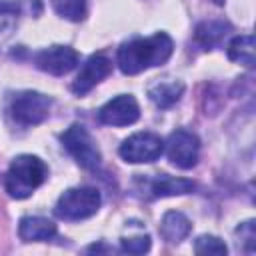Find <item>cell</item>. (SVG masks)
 <instances>
[{
  "label": "cell",
  "mask_w": 256,
  "mask_h": 256,
  "mask_svg": "<svg viewBox=\"0 0 256 256\" xmlns=\"http://www.w3.org/2000/svg\"><path fill=\"white\" fill-rule=\"evenodd\" d=\"M100 192L92 186H78L66 190L56 202V216L62 220H84L98 212L100 208Z\"/></svg>",
  "instance_id": "3957f363"
},
{
  "label": "cell",
  "mask_w": 256,
  "mask_h": 256,
  "mask_svg": "<svg viewBox=\"0 0 256 256\" xmlns=\"http://www.w3.org/2000/svg\"><path fill=\"white\" fill-rule=\"evenodd\" d=\"M166 154H168V160L176 168L190 170L198 162V156H200V140H198L196 134H192L188 130H176L166 140Z\"/></svg>",
  "instance_id": "52a82bcc"
},
{
  "label": "cell",
  "mask_w": 256,
  "mask_h": 256,
  "mask_svg": "<svg viewBox=\"0 0 256 256\" xmlns=\"http://www.w3.org/2000/svg\"><path fill=\"white\" fill-rule=\"evenodd\" d=\"M50 106H52V100L46 94L26 90L12 98L10 114L22 126H36L48 118Z\"/></svg>",
  "instance_id": "5b68a950"
},
{
  "label": "cell",
  "mask_w": 256,
  "mask_h": 256,
  "mask_svg": "<svg viewBox=\"0 0 256 256\" xmlns=\"http://www.w3.org/2000/svg\"><path fill=\"white\" fill-rule=\"evenodd\" d=\"M144 188L152 198L164 196H182L194 190V182L188 178H174L168 174H160L154 178H144Z\"/></svg>",
  "instance_id": "8fae6325"
},
{
  "label": "cell",
  "mask_w": 256,
  "mask_h": 256,
  "mask_svg": "<svg viewBox=\"0 0 256 256\" xmlns=\"http://www.w3.org/2000/svg\"><path fill=\"white\" fill-rule=\"evenodd\" d=\"M46 176H48V166L44 164V160L32 154H20L10 162L6 170L4 188L10 198L24 200L38 186L44 184Z\"/></svg>",
  "instance_id": "7a4b0ae2"
},
{
  "label": "cell",
  "mask_w": 256,
  "mask_h": 256,
  "mask_svg": "<svg viewBox=\"0 0 256 256\" xmlns=\"http://www.w3.org/2000/svg\"><path fill=\"white\" fill-rule=\"evenodd\" d=\"M120 246L128 254H144L150 250V236L148 234H138V236H124L120 240Z\"/></svg>",
  "instance_id": "ffe728a7"
},
{
  "label": "cell",
  "mask_w": 256,
  "mask_h": 256,
  "mask_svg": "<svg viewBox=\"0 0 256 256\" xmlns=\"http://www.w3.org/2000/svg\"><path fill=\"white\" fill-rule=\"evenodd\" d=\"M54 12L70 22H80L86 16V0H50Z\"/></svg>",
  "instance_id": "e0dca14e"
},
{
  "label": "cell",
  "mask_w": 256,
  "mask_h": 256,
  "mask_svg": "<svg viewBox=\"0 0 256 256\" xmlns=\"http://www.w3.org/2000/svg\"><path fill=\"white\" fill-rule=\"evenodd\" d=\"M18 236L24 242H44L56 236V224L42 216H24L18 224Z\"/></svg>",
  "instance_id": "7c38bea8"
},
{
  "label": "cell",
  "mask_w": 256,
  "mask_h": 256,
  "mask_svg": "<svg viewBox=\"0 0 256 256\" xmlns=\"http://www.w3.org/2000/svg\"><path fill=\"white\" fill-rule=\"evenodd\" d=\"M140 118V106L134 96L120 94L98 110V120L108 126H130Z\"/></svg>",
  "instance_id": "ba28073f"
},
{
  "label": "cell",
  "mask_w": 256,
  "mask_h": 256,
  "mask_svg": "<svg viewBox=\"0 0 256 256\" xmlns=\"http://www.w3.org/2000/svg\"><path fill=\"white\" fill-rule=\"evenodd\" d=\"M190 220L178 212V210H170L162 216V222H160V234L166 242L170 244H178L182 242L188 234H190Z\"/></svg>",
  "instance_id": "4fadbf2b"
},
{
  "label": "cell",
  "mask_w": 256,
  "mask_h": 256,
  "mask_svg": "<svg viewBox=\"0 0 256 256\" xmlns=\"http://www.w3.org/2000/svg\"><path fill=\"white\" fill-rule=\"evenodd\" d=\"M174 50V42L166 32H156L148 38H132L124 42L116 52L118 68L128 74H140L152 66L164 64Z\"/></svg>",
  "instance_id": "6da1fadb"
},
{
  "label": "cell",
  "mask_w": 256,
  "mask_h": 256,
  "mask_svg": "<svg viewBox=\"0 0 256 256\" xmlns=\"http://www.w3.org/2000/svg\"><path fill=\"white\" fill-rule=\"evenodd\" d=\"M62 146L66 148V152L86 170H94L100 166V150L96 146V142L92 140L90 132L80 126V124H72L62 136Z\"/></svg>",
  "instance_id": "277c9868"
},
{
  "label": "cell",
  "mask_w": 256,
  "mask_h": 256,
  "mask_svg": "<svg viewBox=\"0 0 256 256\" xmlns=\"http://www.w3.org/2000/svg\"><path fill=\"white\" fill-rule=\"evenodd\" d=\"M184 92V84L182 82H176V80H162L154 86H150L148 90V96L150 100L160 106V108H170L172 104H176L180 100Z\"/></svg>",
  "instance_id": "5bb4252c"
},
{
  "label": "cell",
  "mask_w": 256,
  "mask_h": 256,
  "mask_svg": "<svg viewBox=\"0 0 256 256\" xmlns=\"http://www.w3.org/2000/svg\"><path fill=\"white\" fill-rule=\"evenodd\" d=\"M110 72H112V62H110L106 56H102V54L90 56V58L84 62V66L80 68L78 76L74 78V82H72V92L78 94V96L90 92V90H92L98 82H102Z\"/></svg>",
  "instance_id": "30bf717a"
},
{
  "label": "cell",
  "mask_w": 256,
  "mask_h": 256,
  "mask_svg": "<svg viewBox=\"0 0 256 256\" xmlns=\"http://www.w3.org/2000/svg\"><path fill=\"white\" fill-rule=\"evenodd\" d=\"M228 58L244 64V66H254V36L252 34H244V36H236L230 44H228Z\"/></svg>",
  "instance_id": "2e32d148"
},
{
  "label": "cell",
  "mask_w": 256,
  "mask_h": 256,
  "mask_svg": "<svg viewBox=\"0 0 256 256\" xmlns=\"http://www.w3.org/2000/svg\"><path fill=\"white\" fill-rule=\"evenodd\" d=\"M162 152H164V142L154 132H136L128 136L118 148V154L122 156V160L130 164L154 162L162 156Z\"/></svg>",
  "instance_id": "8992f818"
},
{
  "label": "cell",
  "mask_w": 256,
  "mask_h": 256,
  "mask_svg": "<svg viewBox=\"0 0 256 256\" xmlns=\"http://www.w3.org/2000/svg\"><path fill=\"white\" fill-rule=\"evenodd\" d=\"M34 62L42 72H48L52 76H62L76 68L78 52L70 46H50L40 50L34 56Z\"/></svg>",
  "instance_id": "9c48e42d"
},
{
  "label": "cell",
  "mask_w": 256,
  "mask_h": 256,
  "mask_svg": "<svg viewBox=\"0 0 256 256\" xmlns=\"http://www.w3.org/2000/svg\"><path fill=\"white\" fill-rule=\"evenodd\" d=\"M18 8L10 2H0V40L10 34V30L16 26Z\"/></svg>",
  "instance_id": "d6986e66"
},
{
  "label": "cell",
  "mask_w": 256,
  "mask_h": 256,
  "mask_svg": "<svg viewBox=\"0 0 256 256\" xmlns=\"http://www.w3.org/2000/svg\"><path fill=\"white\" fill-rule=\"evenodd\" d=\"M214 2H216V4H224V0H214Z\"/></svg>",
  "instance_id": "7402d4cb"
},
{
  "label": "cell",
  "mask_w": 256,
  "mask_h": 256,
  "mask_svg": "<svg viewBox=\"0 0 256 256\" xmlns=\"http://www.w3.org/2000/svg\"><path fill=\"white\" fill-rule=\"evenodd\" d=\"M236 234L242 238V242H244V244H250L248 248H250V252H252V250H254V240H256L254 222H252V220H248V222L240 224V226H238V230H236Z\"/></svg>",
  "instance_id": "44dd1931"
},
{
  "label": "cell",
  "mask_w": 256,
  "mask_h": 256,
  "mask_svg": "<svg viewBox=\"0 0 256 256\" xmlns=\"http://www.w3.org/2000/svg\"><path fill=\"white\" fill-rule=\"evenodd\" d=\"M228 30H230V24H226L222 20H208V22H200L196 26L194 38L204 48H212L222 42V38L228 34Z\"/></svg>",
  "instance_id": "9a60e30c"
},
{
  "label": "cell",
  "mask_w": 256,
  "mask_h": 256,
  "mask_svg": "<svg viewBox=\"0 0 256 256\" xmlns=\"http://www.w3.org/2000/svg\"><path fill=\"white\" fill-rule=\"evenodd\" d=\"M194 252L196 254H216V256H224L228 252L226 244L218 238V236H210V234H204V236H198L196 242H194Z\"/></svg>",
  "instance_id": "ac0fdd59"
}]
</instances>
